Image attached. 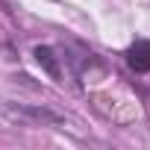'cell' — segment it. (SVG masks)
I'll list each match as a JSON object with an SVG mask.
<instances>
[{"mask_svg": "<svg viewBox=\"0 0 150 150\" xmlns=\"http://www.w3.org/2000/svg\"><path fill=\"white\" fill-rule=\"evenodd\" d=\"M127 62H129V68L138 71V74L150 71V41H135V44L127 50Z\"/></svg>", "mask_w": 150, "mask_h": 150, "instance_id": "6da1fadb", "label": "cell"}, {"mask_svg": "<svg viewBox=\"0 0 150 150\" xmlns=\"http://www.w3.org/2000/svg\"><path fill=\"white\" fill-rule=\"evenodd\" d=\"M35 59H38V65H44L50 71V77H59V68H56V59H53V50L50 47H38L35 50Z\"/></svg>", "mask_w": 150, "mask_h": 150, "instance_id": "7a4b0ae2", "label": "cell"}]
</instances>
